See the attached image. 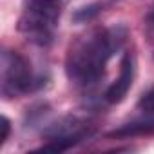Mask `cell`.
Instances as JSON below:
<instances>
[{"label": "cell", "instance_id": "1", "mask_svg": "<svg viewBox=\"0 0 154 154\" xmlns=\"http://www.w3.org/2000/svg\"><path fill=\"white\" fill-rule=\"evenodd\" d=\"M127 27L118 24L112 27H96L78 36L67 49L65 74L71 84L91 87L103 78L107 62L123 47Z\"/></svg>", "mask_w": 154, "mask_h": 154}, {"label": "cell", "instance_id": "2", "mask_svg": "<svg viewBox=\"0 0 154 154\" xmlns=\"http://www.w3.org/2000/svg\"><path fill=\"white\" fill-rule=\"evenodd\" d=\"M65 4L67 0H22L18 33L35 45H51Z\"/></svg>", "mask_w": 154, "mask_h": 154}, {"label": "cell", "instance_id": "3", "mask_svg": "<svg viewBox=\"0 0 154 154\" xmlns=\"http://www.w3.org/2000/svg\"><path fill=\"white\" fill-rule=\"evenodd\" d=\"M42 84L31 71V63L17 51L6 49L0 60V93L6 100L33 93Z\"/></svg>", "mask_w": 154, "mask_h": 154}, {"label": "cell", "instance_id": "4", "mask_svg": "<svg viewBox=\"0 0 154 154\" xmlns=\"http://www.w3.org/2000/svg\"><path fill=\"white\" fill-rule=\"evenodd\" d=\"M93 134V125L87 122L76 118V116H65L58 120L56 123H51L44 136L47 138V143L40 147V150H51V152H63L78 145L85 138Z\"/></svg>", "mask_w": 154, "mask_h": 154}, {"label": "cell", "instance_id": "5", "mask_svg": "<svg viewBox=\"0 0 154 154\" xmlns=\"http://www.w3.org/2000/svg\"><path fill=\"white\" fill-rule=\"evenodd\" d=\"M134 72H136V63H134V56L131 53H123L122 60H120V74L118 78L107 87L105 94H103V100L107 103H120L125 100L127 93L131 91L132 87V82H134Z\"/></svg>", "mask_w": 154, "mask_h": 154}, {"label": "cell", "instance_id": "6", "mask_svg": "<svg viewBox=\"0 0 154 154\" xmlns=\"http://www.w3.org/2000/svg\"><path fill=\"white\" fill-rule=\"evenodd\" d=\"M105 4L103 2H93V4H87V6H82L78 8L74 13H72V20L76 24H85V22H91L94 20L102 11H103Z\"/></svg>", "mask_w": 154, "mask_h": 154}, {"label": "cell", "instance_id": "7", "mask_svg": "<svg viewBox=\"0 0 154 154\" xmlns=\"http://www.w3.org/2000/svg\"><path fill=\"white\" fill-rule=\"evenodd\" d=\"M138 107L145 112V114H150L154 112V89H150L149 93H145L141 98H140V103Z\"/></svg>", "mask_w": 154, "mask_h": 154}, {"label": "cell", "instance_id": "8", "mask_svg": "<svg viewBox=\"0 0 154 154\" xmlns=\"http://www.w3.org/2000/svg\"><path fill=\"white\" fill-rule=\"evenodd\" d=\"M0 127H2V136H0V147H2L8 140H9V134H11V122H9V118L8 116H2L0 118Z\"/></svg>", "mask_w": 154, "mask_h": 154}, {"label": "cell", "instance_id": "9", "mask_svg": "<svg viewBox=\"0 0 154 154\" xmlns=\"http://www.w3.org/2000/svg\"><path fill=\"white\" fill-rule=\"evenodd\" d=\"M147 35L150 38V45H152V54H154V8L149 15V20H147Z\"/></svg>", "mask_w": 154, "mask_h": 154}]
</instances>
